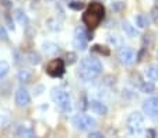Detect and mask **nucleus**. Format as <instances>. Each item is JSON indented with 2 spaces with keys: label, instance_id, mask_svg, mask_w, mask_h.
Listing matches in <instances>:
<instances>
[{
  "label": "nucleus",
  "instance_id": "f257e3e1",
  "mask_svg": "<svg viewBox=\"0 0 158 138\" xmlns=\"http://www.w3.org/2000/svg\"><path fill=\"white\" fill-rule=\"evenodd\" d=\"M102 70V63L93 56H85L80 60V66L77 69V77L81 81L89 82L94 81L95 78H98L101 75Z\"/></svg>",
  "mask_w": 158,
  "mask_h": 138
},
{
  "label": "nucleus",
  "instance_id": "f03ea898",
  "mask_svg": "<svg viewBox=\"0 0 158 138\" xmlns=\"http://www.w3.org/2000/svg\"><path fill=\"white\" fill-rule=\"evenodd\" d=\"M104 15H105L104 4L98 3V2H93V3H89V6L84 11L83 22H84V25H87L88 30H95L99 25V22L102 21Z\"/></svg>",
  "mask_w": 158,
  "mask_h": 138
},
{
  "label": "nucleus",
  "instance_id": "7ed1b4c3",
  "mask_svg": "<svg viewBox=\"0 0 158 138\" xmlns=\"http://www.w3.org/2000/svg\"><path fill=\"white\" fill-rule=\"evenodd\" d=\"M51 99L57 108L64 113H70L73 110V101L72 96L67 91L62 89V88H52L51 89Z\"/></svg>",
  "mask_w": 158,
  "mask_h": 138
},
{
  "label": "nucleus",
  "instance_id": "20e7f679",
  "mask_svg": "<svg viewBox=\"0 0 158 138\" xmlns=\"http://www.w3.org/2000/svg\"><path fill=\"white\" fill-rule=\"evenodd\" d=\"M144 124H146V117L141 112H131L126 119V126L131 135H141L146 132Z\"/></svg>",
  "mask_w": 158,
  "mask_h": 138
},
{
  "label": "nucleus",
  "instance_id": "39448f33",
  "mask_svg": "<svg viewBox=\"0 0 158 138\" xmlns=\"http://www.w3.org/2000/svg\"><path fill=\"white\" fill-rule=\"evenodd\" d=\"M93 39V36H89V32L84 27H77L74 30V36H73V46L77 50H85L88 48V41Z\"/></svg>",
  "mask_w": 158,
  "mask_h": 138
},
{
  "label": "nucleus",
  "instance_id": "423d86ee",
  "mask_svg": "<svg viewBox=\"0 0 158 138\" xmlns=\"http://www.w3.org/2000/svg\"><path fill=\"white\" fill-rule=\"evenodd\" d=\"M72 124L74 126L76 130H80V131H88V130L94 128L97 126L95 119L89 116V114H76L72 119Z\"/></svg>",
  "mask_w": 158,
  "mask_h": 138
},
{
  "label": "nucleus",
  "instance_id": "0eeeda50",
  "mask_svg": "<svg viewBox=\"0 0 158 138\" xmlns=\"http://www.w3.org/2000/svg\"><path fill=\"white\" fill-rule=\"evenodd\" d=\"M141 108H143L144 116L150 117L152 120H158V96H152L144 101Z\"/></svg>",
  "mask_w": 158,
  "mask_h": 138
},
{
  "label": "nucleus",
  "instance_id": "6e6552de",
  "mask_svg": "<svg viewBox=\"0 0 158 138\" xmlns=\"http://www.w3.org/2000/svg\"><path fill=\"white\" fill-rule=\"evenodd\" d=\"M118 59L123 66H131L136 61V52L131 46H120L118 50Z\"/></svg>",
  "mask_w": 158,
  "mask_h": 138
},
{
  "label": "nucleus",
  "instance_id": "1a4fd4ad",
  "mask_svg": "<svg viewBox=\"0 0 158 138\" xmlns=\"http://www.w3.org/2000/svg\"><path fill=\"white\" fill-rule=\"evenodd\" d=\"M64 66H66V63H64V60L63 59H53V60H51L48 63V66H46V70L45 71L48 73L51 77H55V78H57V77H62L63 74H64Z\"/></svg>",
  "mask_w": 158,
  "mask_h": 138
},
{
  "label": "nucleus",
  "instance_id": "9d476101",
  "mask_svg": "<svg viewBox=\"0 0 158 138\" xmlns=\"http://www.w3.org/2000/svg\"><path fill=\"white\" fill-rule=\"evenodd\" d=\"M14 102L18 108H27L31 103V95L25 88H18L14 93Z\"/></svg>",
  "mask_w": 158,
  "mask_h": 138
},
{
  "label": "nucleus",
  "instance_id": "9b49d317",
  "mask_svg": "<svg viewBox=\"0 0 158 138\" xmlns=\"http://www.w3.org/2000/svg\"><path fill=\"white\" fill-rule=\"evenodd\" d=\"M88 109L93 112L94 114H98V116H106L109 109L108 106L105 105L102 101H98V99H91L88 102Z\"/></svg>",
  "mask_w": 158,
  "mask_h": 138
},
{
  "label": "nucleus",
  "instance_id": "f8f14e48",
  "mask_svg": "<svg viewBox=\"0 0 158 138\" xmlns=\"http://www.w3.org/2000/svg\"><path fill=\"white\" fill-rule=\"evenodd\" d=\"M13 17H14L15 22H17V24H20L21 27L27 28L28 24H30V18H28L27 13H25L23 9H15L14 11H13Z\"/></svg>",
  "mask_w": 158,
  "mask_h": 138
},
{
  "label": "nucleus",
  "instance_id": "ddd939ff",
  "mask_svg": "<svg viewBox=\"0 0 158 138\" xmlns=\"http://www.w3.org/2000/svg\"><path fill=\"white\" fill-rule=\"evenodd\" d=\"M41 48H42V52H44L46 56H55V54H57L59 53V50H60L59 45L55 43V42H51V41L42 42Z\"/></svg>",
  "mask_w": 158,
  "mask_h": 138
},
{
  "label": "nucleus",
  "instance_id": "4468645a",
  "mask_svg": "<svg viewBox=\"0 0 158 138\" xmlns=\"http://www.w3.org/2000/svg\"><path fill=\"white\" fill-rule=\"evenodd\" d=\"M144 77L152 82H158V64H150L144 69Z\"/></svg>",
  "mask_w": 158,
  "mask_h": 138
},
{
  "label": "nucleus",
  "instance_id": "2eb2a0df",
  "mask_svg": "<svg viewBox=\"0 0 158 138\" xmlns=\"http://www.w3.org/2000/svg\"><path fill=\"white\" fill-rule=\"evenodd\" d=\"M17 78H18V81L25 82V84H27V82H31L34 78V71L30 69H21L17 74Z\"/></svg>",
  "mask_w": 158,
  "mask_h": 138
},
{
  "label": "nucleus",
  "instance_id": "dca6fc26",
  "mask_svg": "<svg viewBox=\"0 0 158 138\" xmlns=\"http://www.w3.org/2000/svg\"><path fill=\"white\" fill-rule=\"evenodd\" d=\"M122 30H123V32H125V35L129 36V38H136V36H137V27L130 24L129 21H123Z\"/></svg>",
  "mask_w": 158,
  "mask_h": 138
},
{
  "label": "nucleus",
  "instance_id": "f3484780",
  "mask_svg": "<svg viewBox=\"0 0 158 138\" xmlns=\"http://www.w3.org/2000/svg\"><path fill=\"white\" fill-rule=\"evenodd\" d=\"M134 25L137 28H147L150 25V18H148V15H146V14H137L136 17H134Z\"/></svg>",
  "mask_w": 158,
  "mask_h": 138
},
{
  "label": "nucleus",
  "instance_id": "a211bd4d",
  "mask_svg": "<svg viewBox=\"0 0 158 138\" xmlns=\"http://www.w3.org/2000/svg\"><path fill=\"white\" fill-rule=\"evenodd\" d=\"M139 89H140V92H143V93H152V92H155V82H152V81H141V84L139 85Z\"/></svg>",
  "mask_w": 158,
  "mask_h": 138
},
{
  "label": "nucleus",
  "instance_id": "6ab92c4d",
  "mask_svg": "<svg viewBox=\"0 0 158 138\" xmlns=\"http://www.w3.org/2000/svg\"><path fill=\"white\" fill-rule=\"evenodd\" d=\"M46 27L49 28L51 31H53V32H59V31H62V22L57 20V18H49V20H46Z\"/></svg>",
  "mask_w": 158,
  "mask_h": 138
},
{
  "label": "nucleus",
  "instance_id": "aec40b11",
  "mask_svg": "<svg viewBox=\"0 0 158 138\" xmlns=\"http://www.w3.org/2000/svg\"><path fill=\"white\" fill-rule=\"evenodd\" d=\"M15 135H18V137H35V131L25 126H20L15 131Z\"/></svg>",
  "mask_w": 158,
  "mask_h": 138
},
{
  "label": "nucleus",
  "instance_id": "412c9836",
  "mask_svg": "<svg viewBox=\"0 0 158 138\" xmlns=\"http://www.w3.org/2000/svg\"><path fill=\"white\" fill-rule=\"evenodd\" d=\"M41 54L36 53V52H30V53L27 54V61L30 64H32V66H38L39 63H41Z\"/></svg>",
  "mask_w": 158,
  "mask_h": 138
},
{
  "label": "nucleus",
  "instance_id": "4be33fe9",
  "mask_svg": "<svg viewBox=\"0 0 158 138\" xmlns=\"http://www.w3.org/2000/svg\"><path fill=\"white\" fill-rule=\"evenodd\" d=\"M64 63L66 66H73V64L77 61V53L76 52H67V53L64 54Z\"/></svg>",
  "mask_w": 158,
  "mask_h": 138
},
{
  "label": "nucleus",
  "instance_id": "5701e85b",
  "mask_svg": "<svg viewBox=\"0 0 158 138\" xmlns=\"http://www.w3.org/2000/svg\"><path fill=\"white\" fill-rule=\"evenodd\" d=\"M9 71H10V64H9V61L0 60V81H2V80H3V78L6 77L7 74H9Z\"/></svg>",
  "mask_w": 158,
  "mask_h": 138
},
{
  "label": "nucleus",
  "instance_id": "b1692460",
  "mask_svg": "<svg viewBox=\"0 0 158 138\" xmlns=\"http://www.w3.org/2000/svg\"><path fill=\"white\" fill-rule=\"evenodd\" d=\"M93 52H97L99 54H104V56H109V49L106 46H101V45H94L93 46Z\"/></svg>",
  "mask_w": 158,
  "mask_h": 138
},
{
  "label": "nucleus",
  "instance_id": "393cba45",
  "mask_svg": "<svg viewBox=\"0 0 158 138\" xmlns=\"http://www.w3.org/2000/svg\"><path fill=\"white\" fill-rule=\"evenodd\" d=\"M67 6H69L72 10H77V11H78V10H81V9H84V3H83V2H74V0H73V2H70Z\"/></svg>",
  "mask_w": 158,
  "mask_h": 138
},
{
  "label": "nucleus",
  "instance_id": "a878e982",
  "mask_svg": "<svg viewBox=\"0 0 158 138\" xmlns=\"http://www.w3.org/2000/svg\"><path fill=\"white\" fill-rule=\"evenodd\" d=\"M108 42H109L110 45H114V46H119L120 45V41L118 39V35H109L108 36Z\"/></svg>",
  "mask_w": 158,
  "mask_h": 138
},
{
  "label": "nucleus",
  "instance_id": "bb28decb",
  "mask_svg": "<svg viewBox=\"0 0 158 138\" xmlns=\"http://www.w3.org/2000/svg\"><path fill=\"white\" fill-rule=\"evenodd\" d=\"M0 39L2 41H9V34L4 25H0Z\"/></svg>",
  "mask_w": 158,
  "mask_h": 138
},
{
  "label": "nucleus",
  "instance_id": "cd10ccee",
  "mask_svg": "<svg viewBox=\"0 0 158 138\" xmlns=\"http://www.w3.org/2000/svg\"><path fill=\"white\" fill-rule=\"evenodd\" d=\"M151 17H152V20H154L155 22H158V7L154 6V9L151 10Z\"/></svg>",
  "mask_w": 158,
  "mask_h": 138
},
{
  "label": "nucleus",
  "instance_id": "c85d7f7f",
  "mask_svg": "<svg viewBox=\"0 0 158 138\" xmlns=\"http://www.w3.org/2000/svg\"><path fill=\"white\" fill-rule=\"evenodd\" d=\"M120 9H123V3H122V2H115V3H112V10L119 11Z\"/></svg>",
  "mask_w": 158,
  "mask_h": 138
},
{
  "label": "nucleus",
  "instance_id": "c756f323",
  "mask_svg": "<svg viewBox=\"0 0 158 138\" xmlns=\"http://www.w3.org/2000/svg\"><path fill=\"white\" fill-rule=\"evenodd\" d=\"M88 137H95V138H99V137H104V134H101V132H97V131H89Z\"/></svg>",
  "mask_w": 158,
  "mask_h": 138
},
{
  "label": "nucleus",
  "instance_id": "7c9ffc66",
  "mask_svg": "<svg viewBox=\"0 0 158 138\" xmlns=\"http://www.w3.org/2000/svg\"><path fill=\"white\" fill-rule=\"evenodd\" d=\"M146 134L150 135V137H157V131H155V130H151V128L146 130Z\"/></svg>",
  "mask_w": 158,
  "mask_h": 138
},
{
  "label": "nucleus",
  "instance_id": "2f4dec72",
  "mask_svg": "<svg viewBox=\"0 0 158 138\" xmlns=\"http://www.w3.org/2000/svg\"><path fill=\"white\" fill-rule=\"evenodd\" d=\"M60 2H63V3H64V4H69L70 2H73V0H60Z\"/></svg>",
  "mask_w": 158,
  "mask_h": 138
},
{
  "label": "nucleus",
  "instance_id": "473e14b6",
  "mask_svg": "<svg viewBox=\"0 0 158 138\" xmlns=\"http://www.w3.org/2000/svg\"><path fill=\"white\" fill-rule=\"evenodd\" d=\"M154 3H155L154 6H155V7H158V0H154Z\"/></svg>",
  "mask_w": 158,
  "mask_h": 138
},
{
  "label": "nucleus",
  "instance_id": "72a5a7b5",
  "mask_svg": "<svg viewBox=\"0 0 158 138\" xmlns=\"http://www.w3.org/2000/svg\"><path fill=\"white\" fill-rule=\"evenodd\" d=\"M157 59H158V53H157Z\"/></svg>",
  "mask_w": 158,
  "mask_h": 138
},
{
  "label": "nucleus",
  "instance_id": "f704fd0d",
  "mask_svg": "<svg viewBox=\"0 0 158 138\" xmlns=\"http://www.w3.org/2000/svg\"><path fill=\"white\" fill-rule=\"evenodd\" d=\"M101 2H102V0H101Z\"/></svg>",
  "mask_w": 158,
  "mask_h": 138
}]
</instances>
